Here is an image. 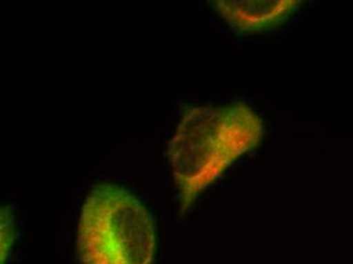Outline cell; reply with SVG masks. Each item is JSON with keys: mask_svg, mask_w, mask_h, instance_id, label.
Instances as JSON below:
<instances>
[{"mask_svg": "<svg viewBox=\"0 0 353 264\" xmlns=\"http://www.w3.org/2000/svg\"><path fill=\"white\" fill-rule=\"evenodd\" d=\"M263 120L247 103L191 107L168 145L182 214L230 166L263 141Z\"/></svg>", "mask_w": 353, "mask_h": 264, "instance_id": "cell-1", "label": "cell"}, {"mask_svg": "<svg viewBox=\"0 0 353 264\" xmlns=\"http://www.w3.org/2000/svg\"><path fill=\"white\" fill-rule=\"evenodd\" d=\"M236 33L261 34L288 23L305 1L301 0H213L210 2Z\"/></svg>", "mask_w": 353, "mask_h": 264, "instance_id": "cell-3", "label": "cell"}, {"mask_svg": "<svg viewBox=\"0 0 353 264\" xmlns=\"http://www.w3.org/2000/svg\"><path fill=\"white\" fill-rule=\"evenodd\" d=\"M157 246L154 219L133 193L116 184L94 185L77 229L81 264H154Z\"/></svg>", "mask_w": 353, "mask_h": 264, "instance_id": "cell-2", "label": "cell"}, {"mask_svg": "<svg viewBox=\"0 0 353 264\" xmlns=\"http://www.w3.org/2000/svg\"><path fill=\"white\" fill-rule=\"evenodd\" d=\"M14 216L10 208L3 207L1 210V264L6 263L14 242Z\"/></svg>", "mask_w": 353, "mask_h": 264, "instance_id": "cell-4", "label": "cell"}]
</instances>
